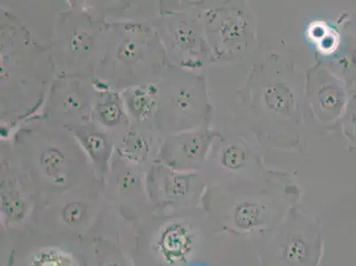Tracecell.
<instances>
[{"instance_id":"6da1fadb","label":"cell","mask_w":356,"mask_h":266,"mask_svg":"<svg viewBox=\"0 0 356 266\" xmlns=\"http://www.w3.org/2000/svg\"><path fill=\"white\" fill-rule=\"evenodd\" d=\"M262 266H318L321 228L313 217L289 212L280 225L262 235Z\"/></svg>"},{"instance_id":"7a4b0ae2","label":"cell","mask_w":356,"mask_h":266,"mask_svg":"<svg viewBox=\"0 0 356 266\" xmlns=\"http://www.w3.org/2000/svg\"><path fill=\"white\" fill-rule=\"evenodd\" d=\"M267 100L273 108L277 109H286L290 105V96L281 89L273 88L268 91Z\"/></svg>"},{"instance_id":"3957f363","label":"cell","mask_w":356,"mask_h":266,"mask_svg":"<svg viewBox=\"0 0 356 266\" xmlns=\"http://www.w3.org/2000/svg\"><path fill=\"white\" fill-rule=\"evenodd\" d=\"M61 161H63V158L60 157V154L54 151L48 152V153L45 154L44 158V163L47 165L48 170H49V169L56 170V169L60 166Z\"/></svg>"},{"instance_id":"277c9868","label":"cell","mask_w":356,"mask_h":266,"mask_svg":"<svg viewBox=\"0 0 356 266\" xmlns=\"http://www.w3.org/2000/svg\"><path fill=\"white\" fill-rule=\"evenodd\" d=\"M170 189L175 196H184L187 190L186 180L183 178H175Z\"/></svg>"},{"instance_id":"5b68a950","label":"cell","mask_w":356,"mask_h":266,"mask_svg":"<svg viewBox=\"0 0 356 266\" xmlns=\"http://www.w3.org/2000/svg\"><path fill=\"white\" fill-rule=\"evenodd\" d=\"M119 114V109L118 107L115 105L106 107L104 111H103L104 118L108 122H113L115 121V119H118Z\"/></svg>"},{"instance_id":"8992f818","label":"cell","mask_w":356,"mask_h":266,"mask_svg":"<svg viewBox=\"0 0 356 266\" xmlns=\"http://www.w3.org/2000/svg\"><path fill=\"white\" fill-rule=\"evenodd\" d=\"M88 144L93 152H99L104 147L103 139L98 136H90L88 139Z\"/></svg>"}]
</instances>
